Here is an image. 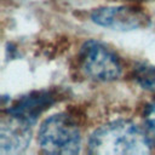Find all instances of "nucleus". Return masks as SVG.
<instances>
[{"label": "nucleus", "mask_w": 155, "mask_h": 155, "mask_svg": "<svg viewBox=\"0 0 155 155\" xmlns=\"http://www.w3.org/2000/svg\"><path fill=\"white\" fill-rule=\"evenodd\" d=\"M88 148L97 155H143L151 150L145 132L126 120L113 121L97 128L90 137Z\"/></svg>", "instance_id": "f257e3e1"}, {"label": "nucleus", "mask_w": 155, "mask_h": 155, "mask_svg": "<svg viewBox=\"0 0 155 155\" xmlns=\"http://www.w3.org/2000/svg\"><path fill=\"white\" fill-rule=\"evenodd\" d=\"M145 121L148 125V130L151 133V136L155 138V102H153L145 114Z\"/></svg>", "instance_id": "6e6552de"}, {"label": "nucleus", "mask_w": 155, "mask_h": 155, "mask_svg": "<svg viewBox=\"0 0 155 155\" xmlns=\"http://www.w3.org/2000/svg\"><path fill=\"white\" fill-rule=\"evenodd\" d=\"M137 79L144 88L155 91V68L154 67H140L137 73Z\"/></svg>", "instance_id": "0eeeda50"}, {"label": "nucleus", "mask_w": 155, "mask_h": 155, "mask_svg": "<svg viewBox=\"0 0 155 155\" xmlns=\"http://www.w3.org/2000/svg\"><path fill=\"white\" fill-rule=\"evenodd\" d=\"M30 124V121L13 114L2 119L0 131V153L2 155H15L28 147L31 138Z\"/></svg>", "instance_id": "20e7f679"}, {"label": "nucleus", "mask_w": 155, "mask_h": 155, "mask_svg": "<svg viewBox=\"0 0 155 155\" xmlns=\"http://www.w3.org/2000/svg\"><path fill=\"white\" fill-rule=\"evenodd\" d=\"M91 18L98 25L117 30H133L145 25L147 22L144 13L126 6L96 8L92 12Z\"/></svg>", "instance_id": "39448f33"}, {"label": "nucleus", "mask_w": 155, "mask_h": 155, "mask_svg": "<svg viewBox=\"0 0 155 155\" xmlns=\"http://www.w3.org/2000/svg\"><path fill=\"white\" fill-rule=\"evenodd\" d=\"M50 103H51L50 97L44 96V94L25 97L18 105H16L13 109L10 110V114L21 116L30 122H34L38 114H40L41 110L46 108Z\"/></svg>", "instance_id": "423d86ee"}, {"label": "nucleus", "mask_w": 155, "mask_h": 155, "mask_svg": "<svg viewBox=\"0 0 155 155\" xmlns=\"http://www.w3.org/2000/svg\"><path fill=\"white\" fill-rule=\"evenodd\" d=\"M38 139L41 149L48 154H76L81 148L79 127L65 114L47 117L39 128Z\"/></svg>", "instance_id": "f03ea898"}, {"label": "nucleus", "mask_w": 155, "mask_h": 155, "mask_svg": "<svg viewBox=\"0 0 155 155\" xmlns=\"http://www.w3.org/2000/svg\"><path fill=\"white\" fill-rule=\"evenodd\" d=\"M80 63L84 73L93 80L111 81L121 74V65L116 54L94 40H88L82 45Z\"/></svg>", "instance_id": "7ed1b4c3"}]
</instances>
